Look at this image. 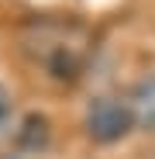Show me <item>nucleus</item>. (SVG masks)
Wrapping results in <instances>:
<instances>
[{
	"mask_svg": "<svg viewBox=\"0 0 155 159\" xmlns=\"http://www.w3.org/2000/svg\"><path fill=\"white\" fill-rule=\"evenodd\" d=\"M11 131H17V121H14V97L11 90L0 83V139L11 135Z\"/></svg>",
	"mask_w": 155,
	"mask_h": 159,
	"instance_id": "nucleus-4",
	"label": "nucleus"
},
{
	"mask_svg": "<svg viewBox=\"0 0 155 159\" xmlns=\"http://www.w3.org/2000/svg\"><path fill=\"white\" fill-rule=\"evenodd\" d=\"M14 139H17L21 149H28V152L45 149V142H48V118H41V114H28V118L21 121V128L14 131Z\"/></svg>",
	"mask_w": 155,
	"mask_h": 159,
	"instance_id": "nucleus-3",
	"label": "nucleus"
},
{
	"mask_svg": "<svg viewBox=\"0 0 155 159\" xmlns=\"http://www.w3.org/2000/svg\"><path fill=\"white\" fill-rule=\"evenodd\" d=\"M131 128H138L131 100L121 97H97L86 111V135L100 145H110L131 135Z\"/></svg>",
	"mask_w": 155,
	"mask_h": 159,
	"instance_id": "nucleus-1",
	"label": "nucleus"
},
{
	"mask_svg": "<svg viewBox=\"0 0 155 159\" xmlns=\"http://www.w3.org/2000/svg\"><path fill=\"white\" fill-rule=\"evenodd\" d=\"M131 107L138 118V128L155 131V76H145L131 93Z\"/></svg>",
	"mask_w": 155,
	"mask_h": 159,
	"instance_id": "nucleus-2",
	"label": "nucleus"
}]
</instances>
